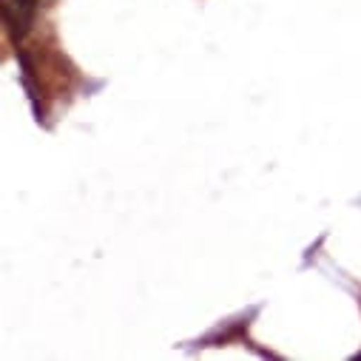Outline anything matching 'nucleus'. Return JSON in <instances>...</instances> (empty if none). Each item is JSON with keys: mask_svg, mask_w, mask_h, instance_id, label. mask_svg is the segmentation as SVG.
<instances>
[{"mask_svg": "<svg viewBox=\"0 0 361 361\" xmlns=\"http://www.w3.org/2000/svg\"><path fill=\"white\" fill-rule=\"evenodd\" d=\"M37 6H40V0H6L4 4V20L15 40H20L32 29Z\"/></svg>", "mask_w": 361, "mask_h": 361, "instance_id": "1", "label": "nucleus"}]
</instances>
